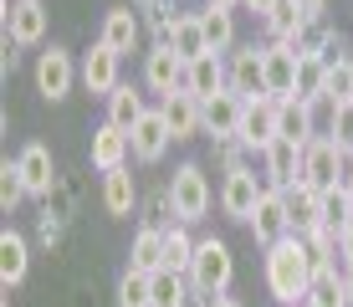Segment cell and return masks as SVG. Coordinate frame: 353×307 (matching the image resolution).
Segmentation results:
<instances>
[{"instance_id":"cell-1","label":"cell","mask_w":353,"mask_h":307,"mask_svg":"<svg viewBox=\"0 0 353 307\" xmlns=\"http://www.w3.org/2000/svg\"><path fill=\"white\" fill-rule=\"evenodd\" d=\"M312 281H318V272H312V256H307V241L302 236L266 246V287H272V297L282 307H302Z\"/></svg>"},{"instance_id":"cell-2","label":"cell","mask_w":353,"mask_h":307,"mask_svg":"<svg viewBox=\"0 0 353 307\" xmlns=\"http://www.w3.org/2000/svg\"><path fill=\"white\" fill-rule=\"evenodd\" d=\"M185 277H190V292H200V297H225L230 277H236V256H230V246L225 241H200Z\"/></svg>"},{"instance_id":"cell-3","label":"cell","mask_w":353,"mask_h":307,"mask_svg":"<svg viewBox=\"0 0 353 307\" xmlns=\"http://www.w3.org/2000/svg\"><path fill=\"white\" fill-rule=\"evenodd\" d=\"M169 210H174L179 226H194V220H205V210H210V179H205L200 164H179L174 179H169Z\"/></svg>"},{"instance_id":"cell-4","label":"cell","mask_w":353,"mask_h":307,"mask_svg":"<svg viewBox=\"0 0 353 307\" xmlns=\"http://www.w3.org/2000/svg\"><path fill=\"white\" fill-rule=\"evenodd\" d=\"M343 179H348V154L333 139H312L302 154V184H312L318 195H333L343 190Z\"/></svg>"},{"instance_id":"cell-5","label":"cell","mask_w":353,"mask_h":307,"mask_svg":"<svg viewBox=\"0 0 353 307\" xmlns=\"http://www.w3.org/2000/svg\"><path fill=\"white\" fill-rule=\"evenodd\" d=\"M261 195H266V190L256 184V175H251V169L241 164V169H230L225 184H221V210H225L230 220H246V226H251V215H256Z\"/></svg>"},{"instance_id":"cell-6","label":"cell","mask_w":353,"mask_h":307,"mask_svg":"<svg viewBox=\"0 0 353 307\" xmlns=\"http://www.w3.org/2000/svg\"><path fill=\"white\" fill-rule=\"evenodd\" d=\"M72 77H77V67H72V52H67V46L41 52V61H36V92H41L46 103H62V97L72 92Z\"/></svg>"},{"instance_id":"cell-7","label":"cell","mask_w":353,"mask_h":307,"mask_svg":"<svg viewBox=\"0 0 353 307\" xmlns=\"http://www.w3.org/2000/svg\"><path fill=\"white\" fill-rule=\"evenodd\" d=\"M261 61H266V97H276V103L297 97V52L287 41H272L261 46Z\"/></svg>"},{"instance_id":"cell-8","label":"cell","mask_w":353,"mask_h":307,"mask_svg":"<svg viewBox=\"0 0 353 307\" xmlns=\"http://www.w3.org/2000/svg\"><path fill=\"white\" fill-rule=\"evenodd\" d=\"M230 72V92L241 97V103H256L266 97V61H261V46H246V52H236L225 61Z\"/></svg>"},{"instance_id":"cell-9","label":"cell","mask_w":353,"mask_h":307,"mask_svg":"<svg viewBox=\"0 0 353 307\" xmlns=\"http://www.w3.org/2000/svg\"><path fill=\"white\" fill-rule=\"evenodd\" d=\"M185 67L190 61L174 52V46H154L149 57H143V82H149L154 92H185Z\"/></svg>"},{"instance_id":"cell-10","label":"cell","mask_w":353,"mask_h":307,"mask_svg":"<svg viewBox=\"0 0 353 307\" xmlns=\"http://www.w3.org/2000/svg\"><path fill=\"white\" fill-rule=\"evenodd\" d=\"M241 118H246V103L236 92H215L210 103H200V128L215 139H241Z\"/></svg>"},{"instance_id":"cell-11","label":"cell","mask_w":353,"mask_h":307,"mask_svg":"<svg viewBox=\"0 0 353 307\" xmlns=\"http://www.w3.org/2000/svg\"><path fill=\"white\" fill-rule=\"evenodd\" d=\"M6 36L16 46H36L46 36V6L41 0H6Z\"/></svg>"},{"instance_id":"cell-12","label":"cell","mask_w":353,"mask_h":307,"mask_svg":"<svg viewBox=\"0 0 353 307\" xmlns=\"http://www.w3.org/2000/svg\"><path fill=\"white\" fill-rule=\"evenodd\" d=\"M287 195V220H292V236H318L323 230V195L312 190V184H292V190H282Z\"/></svg>"},{"instance_id":"cell-13","label":"cell","mask_w":353,"mask_h":307,"mask_svg":"<svg viewBox=\"0 0 353 307\" xmlns=\"http://www.w3.org/2000/svg\"><path fill=\"white\" fill-rule=\"evenodd\" d=\"M185 92H190V97H200V103H210L215 92H230V72H225V61L215 57V52L194 57L190 67H185Z\"/></svg>"},{"instance_id":"cell-14","label":"cell","mask_w":353,"mask_h":307,"mask_svg":"<svg viewBox=\"0 0 353 307\" xmlns=\"http://www.w3.org/2000/svg\"><path fill=\"white\" fill-rule=\"evenodd\" d=\"M128 139H133V159H139V164H159L164 149L174 143V133H169V123H164L159 108H149V113L139 118V128H133Z\"/></svg>"},{"instance_id":"cell-15","label":"cell","mask_w":353,"mask_h":307,"mask_svg":"<svg viewBox=\"0 0 353 307\" xmlns=\"http://www.w3.org/2000/svg\"><path fill=\"white\" fill-rule=\"evenodd\" d=\"M251 230H256V241H261V246H276V241H287V236H292L287 195H282V190H266V195H261L256 215H251Z\"/></svg>"},{"instance_id":"cell-16","label":"cell","mask_w":353,"mask_h":307,"mask_svg":"<svg viewBox=\"0 0 353 307\" xmlns=\"http://www.w3.org/2000/svg\"><path fill=\"white\" fill-rule=\"evenodd\" d=\"M241 143H251V149H261V154L276 143V97H256V103H246Z\"/></svg>"},{"instance_id":"cell-17","label":"cell","mask_w":353,"mask_h":307,"mask_svg":"<svg viewBox=\"0 0 353 307\" xmlns=\"http://www.w3.org/2000/svg\"><path fill=\"white\" fill-rule=\"evenodd\" d=\"M302 143H287V139H276L272 149H266V175H272V190H292V184H302Z\"/></svg>"},{"instance_id":"cell-18","label":"cell","mask_w":353,"mask_h":307,"mask_svg":"<svg viewBox=\"0 0 353 307\" xmlns=\"http://www.w3.org/2000/svg\"><path fill=\"white\" fill-rule=\"evenodd\" d=\"M82 82H88V92H97V97H113V88H118V52L113 46L97 41L92 52L82 57Z\"/></svg>"},{"instance_id":"cell-19","label":"cell","mask_w":353,"mask_h":307,"mask_svg":"<svg viewBox=\"0 0 353 307\" xmlns=\"http://www.w3.org/2000/svg\"><path fill=\"white\" fill-rule=\"evenodd\" d=\"M133 154V139L123 128H113V123H103V128L92 133V164L103 169V175H113V169H123Z\"/></svg>"},{"instance_id":"cell-20","label":"cell","mask_w":353,"mask_h":307,"mask_svg":"<svg viewBox=\"0 0 353 307\" xmlns=\"http://www.w3.org/2000/svg\"><path fill=\"white\" fill-rule=\"evenodd\" d=\"M312 108H318V103H302V97L276 103V139L302 143V149H307V143H312Z\"/></svg>"},{"instance_id":"cell-21","label":"cell","mask_w":353,"mask_h":307,"mask_svg":"<svg viewBox=\"0 0 353 307\" xmlns=\"http://www.w3.org/2000/svg\"><path fill=\"white\" fill-rule=\"evenodd\" d=\"M159 113H164V123H169L174 139H194V133H205L200 128V97H190V92H169L159 103Z\"/></svg>"},{"instance_id":"cell-22","label":"cell","mask_w":353,"mask_h":307,"mask_svg":"<svg viewBox=\"0 0 353 307\" xmlns=\"http://www.w3.org/2000/svg\"><path fill=\"white\" fill-rule=\"evenodd\" d=\"M16 164H21V179H26V195H52L57 169H52V154H46V143H26Z\"/></svg>"},{"instance_id":"cell-23","label":"cell","mask_w":353,"mask_h":307,"mask_svg":"<svg viewBox=\"0 0 353 307\" xmlns=\"http://www.w3.org/2000/svg\"><path fill=\"white\" fill-rule=\"evenodd\" d=\"M26 266H31V251H26V236H16V230H6L0 236V287H21L26 281Z\"/></svg>"},{"instance_id":"cell-24","label":"cell","mask_w":353,"mask_h":307,"mask_svg":"<svg viewBox=\"0 0 353 307\" xmlns=\"http://www.w3.org/2000/svg\"><path fill=\"white\" fill-rule=\"evenodd\" d=\"M133 272H143V277H154V272H164V230L159 226H143L139 230V241H133Z\"/></svg>"},{"instance_id":"cell-25","label":"cell","mask_w":353,"mask_h":307,"mask_svg":"<svg viewBox=\"0 0 353 307\" xmlns=\"http://www.w3.org/2000/svg\"><path fill=\"white\" fill-rule=\"evenodd\" d=\"M261 21H266V31H272V41H297V36L312 26V21L297 10V0H276V6L266 10Z\"/></svg>"},{"instance_id":"cell-26","label":"cell","mask_w":353,"mask_h":307,"mask_svg":"<svg viewBox=\"0 0 353 307\" xmlns=\"http://www.w3.org/2000/svg\"><path fill=\"white\" fill-rule=\"evenodd\" d=\"M143 113H149V108H143V97L133 92L128 82H118V88H113V97H108V123H113V128H123V133H133Z\"/></svg>"},{"instance_id":"cell-27","label":"cell","mask_w":353,"mask_h":307,"mask_svg":"<svg viewBox=\"0 0 353 307\" xmlns=\"http://www.w3.org/2000/svg\"><path fill=\"white\" fill-rule=\"evenodd\" d=\"M133 200H139V184H133V169H113V175H103V205L108 215H128Z\"/></svg>"},{"instance_id":"cell-28","label":"cell","mask_w":353,"mask_h":307,"mask_svg":"<svg viewBox=\"0 0 353 307\" xmlns=\"http://www.w3.org/2000/svg\"><path fill=\"white\" fill-rule=\"evenodd\" d=\"M164 46H174L185 61L194 57H205L210 46H205V26H200V16H174V26H169V41Z\"/></svg>"},{"instance_id":"cell-29","label":"cell","mask_w":353,"mask_h":307,"mask_svg":"<svg viewBox=\"0 0 353 307\" xmlns=\"http://www.w3.org/2000/svg\"><path fill=\"white\" fill-rule=\"evenodd\" d=\"M103 46H113L118 57L139 46V16L133 10H108L103 16Z\"/></svg>"},{"instance_id":"cell-30","label":"cell","mask_w":353,"mask_h":307,"mask_svg":"<svg viewBox=\"0 0 353 307\" xmlns=\"http://www.w3.org/2000/svg\"><path fill=\"white\" fill-rule=\"evenodd\" d=\"M200 26H205V46H210L215 57L236 46V21H230V10H221V6L200 10Z\"/></svg>"},{"instance_id":"cell-31","label":"cell","mask_w":353,"mask_h":307,"mask_svg":"<svg viewBox=\"0 0 353 307\" xmlns=\"http://www.w3.org/2000/svg\"><path fill=\"white\" fill-rule=\"evenodd\" d=\"M149 281H154V307H185L194 297L185 272H169V266H164V272H154Z\"/></svg>"},{"instance_id":"cell-32","label":"cell","mask_w":353,"mask_h":307,"mask_svg":"<svg viewBox=\"0 0 353 307\" xmlns=\"http://www.w3.org/2000/svg\"><path fill=\"white\" fill-rule=\"evenodd\" d=\"M327 88V61L323 57H297V97L302 103H318Z\"/></svg>"},{"instance_id":"cell-33","label":"cell","mask_w":353,"mask_h":307,"mask_svg":"<svg viewBox=\"0 0 353 307\" xmlns=\"http://www.w3.org/2000/svg\"><path fill=\"white\" fill-rule=\"evenodd\" d=\"M118 307H154V281L128 266V272L118 277Z\"/></svg>"},{"instance_id":"cell-34","label":"cell","mask_w":353,"mask_h":307,"mask_svg":"<svg viewBox=\"0 0 353 307\" xmlns=\"http://www.w3.org/2000/svg\"><path fill=\"white\" fill-rule=\"evenodd\" d=\"M194 246H200V241H190V230H185V226L164 230V261H169V272H190Z\"/></svg>"},{"instance_id":"cell-35","label":"cell","mask_w":353,"mask_h":307,"mask_svg":"<svg viewBox=\"0 0 353 307\" xmlns=\"http://www.w3.org/2000/svg\"><path fill=\"white\" fill-rule=\"evenodd\" d=\"M323 97L327 103H353V57H343V61H327V88H323Z\"/></svg>"},{"instance_id":"cell-36","label":"cell","mask_w":353,"mask_h":307,"mask_svg":"<svg viewBox=\"0 0 353 307\" xmlns=\"http://www.w3.org/2000/svg\"><path fill=\"white\" fill-rule=\"evenodd\" d=\"M302 307H348V292H343V277H318L312 281V292H307V302Z\"/></svg>"},{"instance_id":"cell-37","label":"cell","mask_w":353,"mask_h":307,"mask_svg":"<svg viewBox=\"0 0 353 307\" xmlns=\"http://www.w3.org/2000/svg\"><path fill=\"white\" fill-rule=\"evenodd\" d=\"M26 200V179H21V164H0V205H6V215L16 210V205Z\"/></svg>"},{"instance_id":"cell-38","label":"cell","mask_w":353,"mask_h":307,"mask_svg":"<svg viewBox=\"0 0 353 307\" xmlns=\"http://www.w3.org/2000/svg\"><path fill=\"white\" fill-rule=\"evenodd\" d=\"M327 139H333L343 154H353V103H338L333 108V128H327Z\"/></svg>"},{"instance_id":"cell-39","label":"cell","mask_w":353,"mask_h":307,"mask_svg":"<svg viewBox=\"0 0 353 307\" xmlns=\"http://www.w3.org/2000/svg\"><path fill=\"white\" fill-rule=\"evenodd\" d=\"M338 256H343V266H353V226L338 230Z\"/></svg>"},{"instance_id":"cell-40","label":"cell","mask_w":353,"mask_h":307,"mask_svg":"<svg viewBox=\"0 0 353 307\" xmlns=\"http://www.w3.org/2000/svg\"><path fill=\"white\" fill-rule=\"evenodd\" d=\"M323 6H327V0H297V10H302L307 21H318V16H323Z\"/></svg>"},{"instance_id":"cell-41","label":"cell","mask_w":353,"mask_h":307,"mask_svg":"<svg viewBox=\"0 0 353 307\" xmlns=\"http://www.w3.org/2000/svg\"><path fill=\"white\" fill-rule=\"evenodd\" d=\"M241 6H246V10H261V16H266V10H272L276 0H241Z\"/></svg>"},{"instance_id":"cell-42","label":"cell","mask_w":353,"mask_h":307,"mask_svg":"<svg viewBox=\"0 0 353 307\" xmlns=\"http://www.w3.org/2000/svg\"><path fill=\"white\" fill-rule=\"evenodd\" d=\"M343 292H348V307H353V266H343Z\"/></svg>"},{"instance_id":"cell-43","label":"cell","mask_w":353,"mask_h":307,"mask_svg":"<svg viewBox=\"0 0 353 307\" xmlns=\"http://www.w3.org/2000/svg\"><path fill=\"white\" fill-rule=\"evenodd\" d=\"M343 195H348V205H353V164H348V179H343Z\"/></svg>"},{"instance_id":"cell-44","label":"cell","mask_w":353,"mask_h":307,"mask_svg":"<svg viewBox=\"0 0 353 307\" xmlns=\"http://www.w3.org/2000/svg\"><path fill=\"white\" fill-rule=\"evenodd\" d=\"M210 6H221V10H236V6H241V0H210Z\"/></svg>"},{"instance_id":"cell-45","label":"cell","mask_w":353,"mask_h":307,"mask_svg":"<svg viewBox=\"0 0 353 307\" xmlns=\"http://www.w3.org/2000/svg\"><path fill=\"white\" fill-rule=\"evenodd\" d=\"M215 307H241V302H230V297H221V302H215Z\"/></svg>"}]
</instances>
